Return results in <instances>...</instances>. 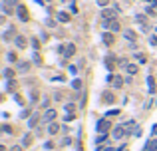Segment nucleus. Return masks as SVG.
<instances>
[{"instance_id": "f257e3e1", "label": "nucleus", "mask_w": 157, "mask_h": 151, "mask_svg": "<svg viewBox=\"0 0 157 151\" xmlns=\"http://www.w3.org/2000/svg\"><path fill=\"white\" fill-rule=\"evenodd\" d=\"M18 6H20L18 0H4V2H2V12L6 14V16H10V14L16 12V8H18Z\"/></svg>"}, {"instance_id": "f03ea898", "label": "nucleus", "mask_w": 157, "mask_h": 151, "mask_svg": "<svg viewBox=\"0 0 157 151\" xmlns=\"http://www.w3.org/2000/svg\"><path fill=\"white\" fill-rule=\"evenodd\" d=\"M96 129H98V133H107L111 129V121L107 117H104V119H99L98 121V125H96Z\"/></svg>"}, {"instance_id": "7ed1b4c3", "label": "nucleus", "mask_w": 157, "mask_h": 151, "mask_svg": "<svg viewBox=\"0 0 157 151\" xmlns=\"http://www.w3.org/2000/svg\"><path fill=\"white\" fill-rule=\"evenodd\" d=\"M104 28H107L110 32H119V30H121L118 20H104Z\"/></svg>"}, {"instance_id": "20e7f679", "label": "nucleus", "mask_w": 157, "mask_h": 151, "mask_svg": "<svg viewBox=\"0 0 157 151\" xmlns=\"http://www.w3.org/2000/svg\"><path fill=\"white\" fill-rule=\"evenodd\" d=\"M107 82H110L113 88H121V85H123V78H121V76H118V74H111L110 78H107Z\"/></svg>"}, {"instance_id": "39448f33", "label": "nucleus", "mask_w": 157, "mask_h": 151, "mask_svg": "<svg viewBox=\"0 0 157 151\" xmlns=\"http://www.w3.org/2000/svg\"><path fill=\"white\" fill-rule=\"evenodd\" d=\"M16 14H18V18L22 20V22H28V20H30V16H28V10H26V6H24V4H20V6L16 8Z\"/></svg>"}, {"instance_id": "423d86ee", "label": "nucleus", "mask_w": 157, "mask_h": 151, "mask_svg": "<svg viewBox=\"0 0 157 151\" xmlns=\"http://www.w3.org/2000/svg\"><path fill=\"white\" fill-rule=\"evenodd\" d=\"M113 101H115V96H113V93L111 92H104L102 93V104H113Z\"/></svg>"}, {"instance_id": "0eeeda50", "label": "nucleus", "mask_w": 157, "mask_h": 151, "mask_svg": "<svg viewBox=\"0 0 157 151\" xmlns=\"http://www.w3.org/2000/svg\"><path fill=\"white\" fill-rule=\"evenodd\" d=\"M102 20H115V12L111 8H104L102 10Z\"/></svg>"}, {"instance_id": "6e6552de", "label": "nucleus", "mask_w": 157, "mask_h": 151, "mask_svg": "<svg viewBox=\"0 0 157 151\" xmlns=\"http://www.w3.org/2000/svg\"><path fill=\"white\" fill-rule=\"evenodd\" d=\"M74 54H76V44H66L64 46V56L66 58H72Z\"/></svg>"}, {"instance_id": "1a4fd4ad", "label": "nucleus", "mask_w": 157, "mask_h": 151, "mask_svg": "<svg viewBox=\"0 0 157 151\" xmlns=\"http://www.w3.org/2000/svg\"><path fill=\"white\" fill-rule=\"evenodd\" d=\"M44 121H46V123H52L54 119H56V109H46V113H44Z\"/></svg>"}, {"instance_id": "9d476101", "label": "nucleus", "mask_w": 157, "mask_h": 151, "mask_svg": "<svg viewBox=\"0 0 157 151\" xmlns=\"http://www.w3.org/2000/svg\"><path fill=\"white\" fill-rule=\"evenodd\" d=\"M14 44L18 46V50H24V48L28 46V42H26V38H24V36H16V38H14Z\"/></svg>"}, {"instance_id": "9b49d317", "label": "nucleus", "mask_w": 157, "mask_h": 151, "mask_svg": "<svg viewBox=\"0 0 157 151\" xmlns=\"http://www.w3.org/2000/svg\"><path fill=\"white\" fill-rule=\"evenodd\" d=\"M125 135V127L123 125H118V127H113V139H121Z\"/></svg>"}, {"instance_id": "f8f14e48", "label": "nucleus", "mask_w": 157, "mask_h": 151, "mask_svg": "<svg viewBox=\"0 0 157 151\" xmlns=\"http://www.w3.org/2000/svg\"><path fill=\"white\" fill-rule=\"evenodd\" d=\"M102 38H104V44H105V46H111V44L115 42V36H113V32H105Z\"/></svg>"}, {"instance_id": "ddd939ff", "label": "nucleus", "mask_w": 157, "mask_h": 151, "mask_svg": "<svg viewBox=\"0 0 157 151\" xmlns=\"http://www.w3.org/2000/svg\"><path fill=\"white\" fill-rule=\"evenodd\" d=\"M58 131H60V125L56 123V121L48 123V133H50V135H54V133H58Z\"/></svg>"}, {"instance_id": "4468645a", "label": "nucleus", "mask_w": 157, "mask_h": 151, "mask_svg": "<svg viewBox=\"0 0 157 151\" xmlns=\"http://www.w3.org/2000/svg\"><path fill=\"white\" fill-rule=\"evenodd\" d=\"M145 151H157V139H149L145 145Z\"/></svg>"}, {"instance_id": "2eb2a0df", "label": "nucleus", "mask_w": 157, "mask_h": 151, "mask_svg": "<svg viewBox=\"0 0 157 151\" xmlns=\"http://www.w3.org/2000/svg\"><path fill=\"white\" fill-rule=\"evenodd\" d=\"M105 68H107V70H113V68H115V58H113V56H107V58H105Z\"/></svg>"}, {"instance_id": "dca6fc26", "label": "nucleus", "mask_w": 157, "mask_h": 151, "mask_svg": "<svg viewBox=\"0 0 157 151\" xmlns=\"http://www.w3.org/2000/svg\"><path fill=\"white\" fill-rule=\"evenodd\" d=\"M28 70H30V62H18V72L26 74Z\"/></svg>"}, {"instance_id": "f3484780", "label": "nucleus", "mask_w": 157, "mask_h": 151, "mask_svg": "<svg viewBox=\"0 0 157 151\" xmlns=\"http://www.w3.org/2000/svg\"><path fill=\"white\" fill-rule=\"evenodd\" d=\"M147 90H149V93L155 92V78H153V76H149V78H147Z\"/></svg>"}, {"instance_id": "a211bd4d", "label": "nucleus", "mask_w": 157, "mask_h": 151, "mask_svg": "<svg viewBox=\"0 0 157 151\" xmlns=\"http://www.w3.org/2000/svg\"><path fill=\"white\" fill-rule=\"evenodd\" d=\"M123 38L127 40V42H135V32H133V30H125V32H123Z\"/></svg>"}, {"instance_id": "6ab92c4d", "label": "nucleus", "mask_w": 157, "mask_h": 151, "mask_svg": "<svg viewBox=\"0 0 157 151\" xmlns=\"http://www.w3.org/2000/svg\"><path fill=\"white\" fill-rule=\"evenodd\" d=\"M125 70H127V74H129V76H135V74H137V66H135V64H127V66H125Z\"/></svg>"}, {"instance_id": "aec40b11", "label": "nucleus", "mask_w": 157, "mask_h": 151, "mask_svg": "<svg viewBox=\"0 0 157 151\" xmlns=\"http://www.w3.org/2000/svg\"><path fill=\"white\" fill-rule=\"evenodd\" d=\"M2 38L6 40V42H8V40H12V38H16V36H14V26H10V28H8V32L4 34V36H2Z\"/></svg>"}, {"instance_id": "412c9836", "label": "nucleus", "mask_w": 157, "mask_h": 151, "mask_svg": "<svg viewBox=\"0 0 157 151\" xmlns=\"http://www.w3.org/2000/svg\"><path fill=\"white\" fill-rule=\"evenodd\" d=\"M58 20L60 22H70V14L68 12H58Z\"/></svg>"}, {"instance_id": "4be33fe9", "label": "nucleus", "mask_w": 157, "mask_h": 151, "mask_svg": "<svg viewBox=\"0 0 157 151\" xmlns=\"http://www.w3.org/2000/svg\"><path fill=\"white\" fill-rule=\"evenodd\" d=\"M38 121H40L38 115H32V117H30V121H28V125H30V127H36V125H38Z\"/></svg>"}, {"instance_id": "5701e85b", "label": "nucleus", "mask_w": 157, "mask_h": 151, "mask_svg": "<svg viewBox=\"0 0 157 151\" xmlns=\"http://www.w3.org/2000/svg\"><path fill=\"white\" fill-rule=\"evenodd\" d=\"M14 74H16V72H14V70H10V68H6V70H4V78L12 80V78H14Z\"/></svg>"}, {"instance_id": "b1692460", "label": "nucleus", "mask_w": 157, "mask_h": 151, "mask_svg": "<svg viewBox=\"0 0 157 151\" xmlns=\"http://www.w3.org/2000/svg\"><path fill=\"white\" fill-rule=\"evenodd\" d=\"M22 143H24V145H30V143H32V133H26V135H24V139H22Z\"/></svg>"}, {"instance_id": "393cba45", "label": "nucleus", "mask_w": 157, "mask_h": 151, "mask_svg": "<svg viewBox=\"0 0 157 151\" xmlns=\"http://www.w3.org/2000/svg\"><path fill=\"white\" fill-rule=\"evenodd\" d=\"M72 88H74V90H82V80H74Z\"/></svg>"}, {"instance_id": "a878e982", "label": "nucleus", "mask_w": 157, "mask_h": 151, "mask_svg": "<svg viewBox=\"0 0 157 151\" xmlns=\"http://www.w3.org/2000/svg\"><path fill=\"white\" fill-rule=\"evenodd\" d=\"M64 107H66V112H68V113H74V112H76V105H74V104H66Z\"/></svg>"}, {"instance_id": "bb28decb", "label": "nucleus", "mask_w": 157, "mask_h": 151, "mask_svg": "<svg viewBox=\"0 0 157 151\" xmlns=\"http://www.w3.org/2000/svg\"><path fill=\"white\" fill-rule=\"evenodd\" d=\"M135 60H137L139 64H145V62H147V58H145L143 54H135Z\"/></svg>"}, {"instance_id": "cd10ccee", "label": "nucleus", "mask_w": 157, "mask_h": 151, "mask_svg": "<svg viewBox=\"0 0 157 151\" xmlns=\"http://www.w3.org/2000/svg\"><path fill=\"white\" fill-rule=\"evenodd\" d=\"M145 12H147V14H151V16H157V8L147 6V8H145Z\"/></svg>"}, {"instance_id": "c85d7f7f", "label": "nucleus", "mask_w": 157, "mask_h": 151, "mask_svg": "<svg viewBox=\"0 0 157 151\" xmlns=\"http://www.w3.org/2000/svg\"><path fill=\"white\" fill-rule=\"evenodd\" d=\"M8 92H14V88H16V82H14V80H8Z\"/></svg>"}, {"instance_id": "c756f323", "label": "nucleus", "mask_w": 157, "mask_h": 151, "mask_svg": "<svg viewBox=\"0 0 157 151\" xmlns=\"http://www.w3.org/2000/svg\"><path fill=\"white\" fill-rule=\"evenodd\" d=\"M135 20H137V22L141 24V26L145 24V18H143V14H137V16H135Z\"/></svg>"}, {"instance_id": "7c9ffc66", "label": "nucleus", "mask_w": 157, "mask_h": 151, "mask_svg": "<svg viewBox=\"0 0 157 151\" xmlns=\"http://www.w3.org/2000/svg\"><path fill=\"white\" fill-rule=\"evenodd\" d=\"M8 60H10V62H16V60H18V56H16L14 52H8Z\"/></svg>"}, {"instance_id": "2f4dec72", "label": "nucleus", "mask_w": 157, "mask_h": 151, "mask_svg": "<svg viewBox=\"0 0 157 151\" xmlns=\"http://www.w3.org/2000/svg\"><path fill=\"white\" fill-rule=\"evenodd\" d=\"M30 99L36 104V101H38V92H32V93H30Z\"/></svg>"}, {"instance_id": "473e14b6", "label": "nucleus", "mask_w": 157, "mask_h": 151, "mask_svg": "<svg viewBox=\"0 0 157 151\" xmlns=\"http://www.w3.org/2000/svg\"><path fill=\"white\" fill-rule=\"evenodd\" d=\"M98 2V6H107L110 4V0H96Z\"/></svg>"}, {"instance_id": "72a5a7b5", "label": "nucleus", "mask_w": 157, "mask_h": 151, "mask_svg": "<svg viewBox=\"0 0 157 151\" xmlns=\"http://www.w3.org/2000/svg\"><path fill=\"white\" fill-rule=\"evenodd\" d=\"M149 44H151V46H157V36H151V38H149Z\"/></svg>"}, {"instance_id": "f704fd0d", "label": "nucleus", "mask_w": 157, "mask_h": 151, "mask_svg": "<svg viewBox=\"0 0 157 151\" xmlns=\"http://www.w3.org/2000/svg\"><path fill=\"white\" fill-rule=\"evenodd\" d=\"M32 46H34V50H38V48H40V42L36 38H32Z\"/></svg>"}, {"instance_id": "c9c22d12", "label": "nucleus", "mask_w": 157, "mask_h": 151, "mask_svg": "<svg viewBox=\"0 0 157 151\" xmlns=\"http://www.w3.org/2000/svg\"><path fill=\"white\" fill-rule=\"evenodd\" d=\"M64 119H66V121H72V119H76V115H74V113H68Z\"/></svg>"}, {"instance_id": "e433bc0d", "label": "nucleus", "mask_w": 157, "mask_h": 151, "mask_svg": "<svg viewBox=\"0 0 157 151\" xmlns=\"http://www.w3.org/2000/svg\"><path fill=\"white\" fill-rule=\"evenodd\" d=\"M119 109H111V112H107V117H111V115H118Z\"/></svg>"}, {"instance_id": "4c0bfd02", "label": "nucleus", "mask_w": 157, "mask_h": 151, "mask_svg": "<svg viewBox=\"0 0 157 151\" xmlns=\"http://www.w3.org/2000/svg\"><path fill=\"white\" fill-rule=\"evenodd\" d=\"M14 99H16V101H18V104H20V105H22V104H24V101H22V98H20V96H18V93H16V96H14Z\"/></svg>"}, {"instance_id": "58836bf2", "label": "nucleus", "mask_w": 157, "mask_h": 151, "mask_svg": "<svg viewBox=\"0 0 157 151\" xmlns=\"http://www.w3.org/2000/svg\"><path fill=\"white\" fill-rule=\"evenodd\" d=\"M44 147H46V149H54V143H52V141H48V143L44 145Z\"/></svg>"}, {"instance_id": "ea45409f", "label": "nucleus", "mask_w": 157, "mask_h": 151, "mask_svg": "<svg viewBox=\"0 0 157 151\" xmlns=\"http://www.w3.org/2000/svg\"><path fill=\"white\" fill-rule=\"evenodd\" d=\"M143 2H147V4H151V6H155V2H157V0H143Z\"/></svg>"}, {"instance_id": "a19ab883", "label": "nucleus", "mask_w": 157, "mask_h": 151, "mask_svg": "<svg viewBox=\"0 0 157 151\" xmlns=\"http://www.w3.org/2000/svg\"><path fill=\"white\" fill-rule=\"evenodd\" d=\"M10 151H22V147H20V145H16V147H12Z\"/></svg>"}, {"instance_id": "79ce46f5", "label": "nucleus", "mask_w": 157, "mask_h": 151, "mask_svg": "<svg viewBox=\"0 0 157 151\" xmlns=\"http://www.w3.org/2000/svg\"><path fill=\"white\" fill-rule=\"evenodd\" d=\"M104 151H118V149H115V147H105Z\"/></svg>"}, {"instance_id": "37998d69", "label": "nucleus", "mask_w": 157, "mask_h": 151, "mask_svg": "<svg viewBox=\"0 0 157 151\" xmlns=\"http://www.w3.org/2000/svg\"><path fill=\"white\" fill-rule=\"evenodd\" d=\"M0 151H6V147H4V145H0Z\"/></svg>"}, {"instance_id": "c03bdc74", "label": "nucleus", "mask_w": 157, "mask_h": 151, "mask_svg": "<svg viewBox=\"0 0 157 151\" xmlns=\"http://www.w3.org/2000/svg\"><path fill=\"white\" fill-rule=\"evenodd\" d=\"M2 22H4V16H0V24H2Z\"/></svg>"}, {"instance_id": "a18cd8bd", "label": "nucleus", "mask_w": 157, "mask_h": 151, "mask_svg": "<svg viewBox=\"0 0 157 151\" xmlns=\"http://www.w3.org/2000/svg\"><path fill=\"white\" fill-rule=\"evenodd\" d=\"M0 101H4V96H0Z\"/></svg>"}, {"instance_id": "49530a36", "label": "nucleus", "mask_w": 157, "mask_h": 151, "mask_svg": "<svg viewBox=\"0 0 157 151\" xmlns=\"http://www.w3.org/2000/svg\"><path fill=\"white\" fill-rule=\"evenodd\" d=\"M155 34H157V28H155Z\"/></svg>"}]
</instances>
